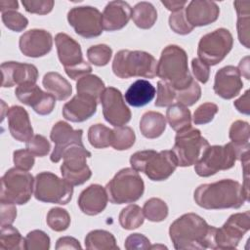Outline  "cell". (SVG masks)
<instances>
[{"label": "cell", "mask_w": 250, "mask_h": 250, "mask_svg": "<svg viewBox=\"0 0 250 250\" xmlns=\"http://www.w3.org/2000/svg\"><path fill=\"white\" fill-rule=\"evenodd\" d=\"M215 227L195 213L180 216L169 228L170 239L177 250L215 249Z\"/></svg>", "instance_id": "1"}, {"label": "cell", "mask_w": 250, "mask_h": 250, "mask_svg": "<svg viewBox=\"0 0 250 250\" xmlns=\"http://www.w3.org/2000/svg\"><path fill=\"white\" fill-rule=\"evenodd\" d=\"M195 203L207 210L238 209L249 200V191L231 179H224L197 187L193 192Z\"/></svg>", "instance_id": "2"}, {"label": "cell", "mask_w": 250, "mask_h": 250, "mask_svg": "<svg viewBox=\"0 0 250 250\" xmlns=\"http://www.w3.org/2000/svg\"><path fill=\"white\" fill-rule=\"evenodd\" d=\"M249 158V144L237 146L228 143L224 146H209L194 165V171L200 177H210L219 171L234 166L236 160Z\"/></svg>", "instance_id": "3"}, {"label": "cell", "mask_w": 250, "mask_h": 250, "mask_svg": "<svg viewBox=\"0 0 250 250\" xmlns=\"http://www.w3.org/2000/svg\"><path fill=\"white\" fill-rule=\"evenodd\" d=\"M156 75L175 90L187 88L193 80L188 65V55L178 45L166 46L157 62Z\"/></svg>", "instance_id": "4"}, {"label": "cell", "mask_w": 250, "mask_h": 250, "mask_svg": "<svg viewBox=\"0 0 250 250\" xmlns=\"http://www.w3.org/2000/svg\"><path fill=\"white\" fill-rule=\"evenodd\" d=\"M157 62L155 58L145 51L120 50L114 56L112 71L121 79L131 77L154 78L156 76Z\"/></svg>", "instance_id": "5"}, {"label": "cell", "mask_w": 250, "mask_h": 250, "mask_svg": "<svg viewBox=\"0 0 250 250\" xmlns=\"http://www.w3.org/2000/svg\"><path fill=\"white\" fill-rule=\"evenodd\" d=\"M130 164L134 170L155 182L167 180L178 166L172 150L153 149L135 152L130 157Z\"/></svg>", "instance_id": "6"}, {"label": "cell", "mask_w": 250, "mask_h": 250, "mask_svg": "<svg viewBox=\"0 0 250 250\" xmlns=\"http://www.w3.org/2000/svg\"><path fill=\"white\" fill-rule=\"evenodd\" d=\"M105 190L113 204H125L138 201L144 194L145 183L133 168H123L106 184Z\"/></svg>", "instance_id": "7"}, {"label": "cell", "mask_w": 250, "mask_h": 250, "mask_svg": "<svg viewBox=\"0 0 250 250\" xmlns=\"http://www.w3.org/2000/svg\"><path fill=\"white\" fill-rule=\"evenodd\" d=\"M58 58L64 67V71L72 80L91 73V65L83 59L80 44L66 33H58L55 36Z\"/></svg>", "instance_id": "8"}, {"label": "cell", "mask_w": 250, "mask_h": 250, "mask_svg": "<svg viewBox=\"0 0 250 250\" xmlns=\"http://www.w3.org/2000/svg\"><path fill=\"white\" fill-rule=\"evenodd\" d=\"M34 180L27 171L11 168L1 178L0 200L16 205L27 203L32 195Z\"/></svg>", "instance_id": "9"}, {"label": "cell", "mask_w": 250, "mask_h": 250, "mask_svg": "<svg viewBox=\"0 0 250 250\" xmlns=\"http://www.w3.org/2000/svg\"><path fill=\"white\" fill-rule=\"evenodd\" d=\"M207 146L209 143L200 130L190 126L177 132L172 152L178 166L188 167L198 161Z\"/></svg>", "instance_id": "10"}, {"label": "cell", "mask_w": 250, "mask_h": 250, "mask_svg": "<svg viewBox=\"0 0 250 250\" xmlns=\"http://www.w3.org/2000/svg\"><path fill=\"white\" fill-rule=\"evenodd\" d=\"M73 194V186L52 172H41L34 180V197L46 203L67 204Z\"/></svg>", "instance_id": "11"}, {"label": "cell", "mask_w": 250, "mask_h": 250, "mask_svg": "<svg viewBox=\"0 0 250 250\" xmlns=\"http://www.w3.org/2000/svg\"><path fill=\"white\" fill-rule=\"evenodd\" d=\"M233 46V38L227 28H218L203 35L197 47L198 59L207 65L220 63L230 52Z\"/></svg>", "instance_id": "12"}, {"label": "cell", "mask_w": 250, "mask_h": 250, "mask_svg": "<svg viewBox=\"0 0 250 250\" xmlns=\"http://www.w3.org/2000/svg\"><path fill=\"white\" fill-rule=\"evenodd\" d=\"M91 156V152L85 148L84 145L74 144L68 146L62 153L63 162L61 165L62 178L72 186L86 183L92 176V171L86 162V159Z\"/></svg>", "instance_id": "13"}, {"label": "cell", "mask_w": 250, "mask_h": 250, "mask_svg": "<svg viewBox=\"0 0 250 250\" xmlns=\"http://www.w3.org/2000/svg\"><path fill=\"white\" fill-rule=\"evenodd\" d=\"M250 229V212L235 213L215 231V249H234Z\"/></svg>", "instance_id": "14"}, {"label": "cell", "mask_w": 250, "mask_h": 250, "mask_svg": "<svg viewBox=\"0 0 250 250\" xmlns=\"http://www.w3.org/2000/svg\"><path fill=\"white\" fill-rule=\"evenodd\" d=\"M67 21L81 37L94 38L103 33L102 14L95 7L79 6L71 8L67 13Z\"/></svg>", "instance_id": "15"}, {"label": "cell", "mask_w": 250, "mask_h": 250, "mask_svg": "<svg viewBox=\"0 0 250 250\" xmlns=\"http://www.w3.org/2000/svg\"><path fill=\"white\" fill-rule=\"evenodd\" d=\"M104 119L112 126L119 127L131 120V110L126 105L121 92L114 87L104 88L100 97Z\"/></svg>", "instance_id": "16"}, {"label": "cell", "mask_w": 250, "mask_h": 250, "mask_svg": "<svg viewBox=\"0 0 250 250\" xmlns=\"http://www.w3.org/2000/svg\"><path fill=\"white\" fill-rule=\"evenodd\" d=\"M15 95L21 103L32 107L39 115L50 114L56 104V98L49 92L42 91L33 82H26L18 86Z\"/></svg>", "instance_id": "17"}, {"label": "cell", "mask_w": 250, "mask_h": 250, "mask_svg": "<svg viewBox=\"0 0 250 250\" xmlns=\"http://www.w3.org/2000/svg\"><path fill=\"white\" fill-rule=\"evenodd\" d=\"M83 130H74L68 123L58 121L52 128L50 139L55 144L50 159L54 163H58L62 158L63 151L71 145H83L82 142Z\"/></svg>", "instance_id": "18"}, {"label": "cell", "mask_w": 250, "mask_h": 250, "mask_svg": "<svg viewBox=\"0 0 250 250\" xmlns=\"http://www.w3.org/2000/svg\"><path fill=\"white\" fill-rule=\"evenodd\" d=\"M21 52L30 58H40L49 54L53 47L52 34L45 29H29L19 41Z\"/></svg>", "instance_id": "19"}, {"label": "cell", "mask_w": 250, "mask_h": 250, "mask_svg": "<svg viewBox=\"0 0 250 250\" xmlns=\"http://www.w3.org/2000/svg\"><path fill=\"white\" fill-rule=\"evenodd\" d=\"M2 87L10 88L26 82L36 83L38 69L34 64L19 62H5L1 64Z\"/></svg>", "instance_id": "20"}, {"label": "cell", "mask_w": 250, "mask_h": 250, "mask_svg": "<svg viewBox=\"0 0 250 250\" xmlns=\"http://www.w3.org/2000/svg\"><path fill=\"white\" fill-rule=\"evenodd\" d=\"M242 88L243 82L237 67L227 65L216 72L213 89L222 99L230 100L236 97Z\"/></svg>", "instance_id": "21"}, {"label": "cell", "mask_w": 250, "mask_h": 250, "mask_svg": "<svg viewBox=\"0 0 250 250\" xmlns=\"http://www.w3.org/2000/svg\"><path fill=\"white\" fill-rule=\"evenodd\" d=\"M185 15L191 26H205L218 20L220 8L213 1L192 0L188 4Z\"/></svg>", "instance_id": "22"}, {"label": "cell", "mask_w": 250, "mask_h": 250, "mask_svg": "<svg viewBox=\"0 0 250 250\" xmlns=\"http://www.w3.org/2000/svg\"><path fill=\"white\" fill-rule=\"evenodd\" d=\"M98 101L94 98L77 94L62 106L63 117L71 122H83L97 111Z\"/></svg>", "instance_id": "23"}, {"label": "cell", "mask_w": 250, "mask_h": 250, "mask_svg": "<svg viewBox=\"0 0 250 250\" xmlns=\"http://www.w3.org/2000/svg\"><path fill=\"white\" fill-rule=\"evenodd\" d=\"M108 197L105 188L101 185L93 184L81 191L77 203L84 214L96 216L105 209Z\"/></svg>", "instance_id": "24"}, {"label": "cell", "mask_w": 250, "mask_h": 250, "mask_svg": "<svg viewBox=\"0 0 250 250\" xmlns=\"http://www.w3.org/2000/svg\"><path fill=\"white\" fill-rule=\"evenodd\" d=\"M132 8L125 1H110L102 14L103 27L106 31L122 29L131 19Z\"/></svg>", "instance_id": "25"}, {"label": "cell", "mask_w": 250, "mask_h": 250, "mask_svg": "<svg viewBox=\"0 0 250 250\" xmlns=\"http://www.w3.org/2000/svg\"><path fill=\"white\" fill-rule=\"evenodd\" d=\"M7 120L12 137L21 143H26L33 136L28 112L20 105H13L7 109Z\"/></svg>", "instance_id": "26"}, {"label": "cell", "mask_w": 250, "mask_h": 250, "mask_svg": "<svg viewBox=\"0 0 250 250\" xmlns=\"http://www.w3.org/2000/svg\"><path fill=\"white\" fill-rule=\"evenodd\" d=\"M155 93L156 90L150 82L146 79H139L132 83L127 89L125 101L134 107L145 106L153 100Z\"/></svg>", "instance_id": "27"}, {"label": "cell", "mask_w": 250, "mask_h": 250, "mask_svg": "<svg viewBox=\"0 0 250 250\" xmlns=\"http://www.w3.org/2000/svg\"><path fill=\"white\" fill-rule=\"evenodd\" d=\"M42 84L44 88L59 101H64L72 94V86L70 83L58 72H47L43 77Z\"/></svg>", "instance_id": "28"}, {"label": "cell", "mask_w": 250, "mask_h": 250, "mask_svg": "<svg viewBox=\"0 0 250 250\" xmlns=\"http://www.w3.org/2000/svg\"><path fill=\"white\" fill-rule=\"evenodd\" d=\"M166 129V118L157 111H146L140 120V131L147 139L160 137Z\"/></svg>", "instance_id": "29"}, {"label": "cell", "mask_w": 250, "mask_h": 250, "mask_svg": "<svg viewBox=\"0 0 250 250\" xmlns=\"http://www.w3.org/2000/svg\"><path fill=\"white\" fill-rule=\"evenodd\" d=\"M131 18L139 28L148 29L154 25L157 20V12L151 3L143 1L134 6Z\"/></svg>", "instance_id": "30"}, {"label": "cell", "mask_w": 250, "mask_h": 250, "mask_svg": "<svg viewBox=\"0 0 250 250\" xmlns=\"http://www.w3.org/2000/svg\"><path fill=\"white\" fill-rule=\"evenodd\" d=\"M85 247L92 250H119L114 235L104 229H94L85 237Z\"/></svg>", "instance_id": "31"}, {"label": "cell", "mask_w": 250, "mask_h": 250, "mask_svg": "<svg viewBox=\"0 0 250 250\" xmlns=\"http://www.w3.org/2000/svg\"><path fill=\"white\" fill-rule=\"evenodd\" d=\"M166 119L170 127L176 132L191 126L190 110L178 103L168 106L166 110Z\"/></svg>", "instance_id": "32"}, {"label": "cell", "mask_w": 250, "mask_h": 250, "mask_svg": "<svg viewBox=\"0 0 250 250\" xmlns=\"http://www.w3.org/2000/svg\"><path fill=\"white\" fill-rule=\"evenodd\" d=\"M233 6L237 13V35L239 42L247 49L250 48L249 44V22H250V13L248 1H234Z\"/></svg>", "instance_id": "33"}, {"label": "cell", "mask_w": 250, "mask_h": 250, "mask_svg": "<svg viewBox=\"0 0 250 250\" xmlns=\"http://www.w3.org/2000/svg\"><path fill=\"white\" fill-rule=\"evenodd\" d=\"M77 94L88 96L100 101V97L104 90V81L95 74H87L76 82Z\"/></svg>", "instance_id": "34"}, {"label": "cell", "mask_w": 250, "mask_h": 250, "mask_svg": "<svg viewBox=\"0 0 250 250\" xmlns=\"http://www.w3.org/2000/svg\"><path fill=\"white\" fill-rule=\"evenodd\" d=\"M119 224L124 229L132 230L144 224L145 215L143 209L137 204H130L123 208L118 217Z\"/></svg>", "instance_id": "35"}, {"label": "cell", "mask_w": 250, "mask_h": 250, "mask_svg": "<svg viewBox=\"0 0 250 250\" xmlns=\"http://www.w3.org/2000/svg\"><path fill=\"white\" fill-rule=\"evenodd\" d=\"M0 248L3 250L24 249V238L12 225L1 226Z\"/></svg>", "instance_id": "36"}, {"label": "cell", "mask_w": 250, "mask_h": 250, "mask_svg": "<svg viewBox=\"0 0 250 250\" xmlns=\"http://www.w3.org/2000/svg\"><path fill=\"white\" fill-rule=\"evenodd\" d=\"M88 141L95 148H104L111 146L112 130L104 124H94L88 130Z\"/></svg>", "instance_id": "37"}, {"label": "cell", "mask_w": 250, "mask_h": 250, "mask_svg": "<svg viewBox=\"0 0 250 250\" xmlns=\"http://www.w3.org/2000/svg\"><path fill=\"white\" fill-rule=\"evenodd\" d=\"M168 206L166 202L160 198L152 197L146 200L143 207L145 217L150 222H162L168 216Z\"/></svg>", "instance_id": "38"}, {"label": "cell", "mask_w": 250, "mask_h": 250, "mask_svg": "<svg viewBox=\"0 0 250 250\" xmlns=\"http://www.w3.org/2000/svg\"><path fill=\"white\" fill-rule=\"evenodd\" d=\"M136 141L134 130L128 126L115 127L112 130L111 146L116 150L129 149Z\"/></svg>", "instance_id": "39"}, {"label": "cell", "mask_w": 250, "mask_h": 250, "mask_svg": "<svg viewBox=\"0 0 250 250\" xmlns=\"http://www.w3.org/2000/svg\"><path fill=\"white\" fill-rule=\"evenodd\" d=\"M48 227L55 231H63L70 225V216L65 209L55 207L50 209L46 219Z\"/></svg>", "instance_id": "40"}, {"label": "cell", "mask_w": 250, "mask_h": 250, "mask_svg": "<svg viewBox=\"0 0 250 250\" xmlns=\"http://www.w3.org/2000/svg\"><path fill=\"white\" fill-rule=\"evenodd\" d=\"M112 56V49L106 44H98L91 46L87 50L88 61L97 66L106 65Z\"/></svg>", "instance_id": "41"}, {"label": "cell", "mask_w": 250, "mask_h": 250, "mask_svg": "<svg viewBox=\"0 0 250 250\" xmlns=\"http://www.w3.org/2000/svg\"><path fill=\"white\" fill-rule=\"evenodd\" d=\"M49 235L40 229L29 231L24 238L25 250H48L50 249Z\"/></svg>", "instance_id": "42"}, {"label": "cell", "mask_w": 250, "mask_h": 250, "mask_svg": "<svg viewBox=\"0 0 250 250\" xmlns=\"http://www.w3.org/2000/svg\"><path fill=\"white\" fill-rule=\"evenodd\" d=\"M201 97V88L197 82H192L183 90H176L175 100L185 106L193 105Z\"/></svg>", "instance_id": "43"}, {"label": "cell", "mask_w": 250, "mask_h": 250, "mask_svg": "<svg viewBox=\"0 0 250 250\" xmlns=\"http://www.w3.org/2000/svg\"><path fill=\"white\" fill-rule=\"evenodd\" d=\"M249 123L243 120L234 121L229 128V137L231 143L237 146H244L249 144Z\"/></svg>", "instance_id": "44"}, {"label": "cell", "mask_w": 250, "mask_h": 250, "mask_svg": "<svg viewBox=\"0 0 250 250\" xmlns=\"http://www.w3.org/2000/svg\"><path fill=\"white\" fill-rule=\"evenodd\" d=\"M2 21L4 25L16 32L22 31L28 25V20L21 13L12 10L2 13Z\"/></svg>", "instance_id": "45"}, {"label": "cell", "mask_w": 250, "mask_h": 250, "mask_svg": "<svg viewBox=\"0 0 250 250\" xmlns=\"http://www.w3.org/2000/svg\"><path fill=\"white\" fill-rule=\"evenodd\" d=\"M219 107L213 103H204L200 104L193 113V123L195 125H204L211 122L217 114Z\"/></svg>", "instance_id": "46"}, {"label": "cell", "mask_w": 250, "mask_h": 250, "mask_svg": "<svg viewBox=\"0 0 250 250\" xmlns=\"http://www.w3.org/2000/svg\"><path fill=\"white\" fill-rule=\"evenodd\" d=\"M168 21H169V26L172 29V31H174L175 33L180 34V35L188 34L194 28L187 21L184 9L171 13Z\"/></svg>", "instance_id": "47"}, {"label": "cell", "mask_w": 250, "mask_h": 250, "mask_svg": "<svg viewBox=\"0 0 250 250\" xmlns=\"http://www.w3.org/2000/svg\"><path fill=\"white\" fill-rule=\"evenodd\" d=\"M176 98V90L169 85L165 81H158L157 82V95H156V101L154 103L155 106L158 107H164V106H170L173 104V102Z\"/></svg>", "instance_id": "48"}, {"label": "cell", "mask_w": 250, "mask_h": 250, "mask_svg": "<svg viewBox=\"0 0 250 250\" xmlns=\"http://www.w3.org/2000/svg\"><path fill=\"white\" fill-rule=\"evenodd\" d=\"M26 149L29 150L34 156L44 157L46 156L50 149L51 144L43 135H33L30 140L26 142Z\"/></svg>", "instance_id": "49"}, {"label": "cell", "mask_w": 250, "mask_h": 250, "mask_svg": "<svg viewBox=\"0 0 250 250\" xmlns=\"http://www.w3.org/2000/svg\"><path fill=\"white\" fill-rule=\"evenodd\" d=\"M21 4L26 12L37 15H47L54 7L53 0H22Z\"/></svg>", "instance_id": "50"}, {"label": "cell", "mask_w": 250, "mask_h": 250, "mask_svg": "<svg viewBox=\"0 0 250 250\" xmlns=\"http://www.w3.org/2000/svg\"><path fill=\"white\" fill-rule=\"evenodd\" d=\"M13 161L15 164V167L24 170V171H29L32 169L35 158L34 155L27 149H18L15 150L13 153Z\"/></svg>", "instance_id": "51"}, {"label": "cell", "mask_w": 250, "mask_h": 250, "mask_svg": "<svg viewBox=\"0 0 250 250\" xmlns=\"http://www.w3.org/2000/svg\"><path fill=\"white\" fill-rule=\"evenodd\" d=\"M149 239L142 233H132L127 236L124 247L127 250H147L150 249Z\"/></svg>", "instance_id": "52"}, {"label": "cell", "mask_w": 250, "mask_h": 250, "mask_svg": "<svg viewBox=\"0 0 250 250\" xmlns=\"http://www.w3.org/2000/svg\"><path fill=\"white\" fill-rule=\"evenodd\" d=\"M0 224L1 226L12 225L17 217L16 204L0 200Z\"/></svg>", "instance_id": "53"}, {"label": "cell", "mask_w": 250, "mask_h": 250, "mask_svg": "<svg viewBox=\"0 0 250 250\" xmlns=\"http://www.w3.org/2000/svg\"><path fill=\"white\" fill-rule=\"evenodd\" d=\"M191 67L193 75L199 82L205 84L209 80L210 69L209 65H207L205 62L200 61L198 58H195L191 61Z\"/></svg>", "instance_id": "54"}, {"label": "cell", "mask_w": 250, "mask_h": 250, "mask_svg": "<svg viewBox=\"0 0 250 250\" xmlns=\"http://www.w3.org/2000/svg\"><path fill=\"white\" fill-rule=\"evenodd\" d=\"M57 250L60 249H81L79 241L72 236H62L57 240L56 247Z\"/></svg>", "instance_id": "55"}, {"label": "cell", "mask_w": 250, "mask_h": 250, "mask_svg": "<svg viewBox=\"0 0 250 250\" xmlns=\"http://www.w3.org/2000/svg\"><path fill=\"white\" fill-rule=\"evenodd\" d=\"M249 90H246L245 93L237 100H235L233 102V105L235 106V108L246 115H249L250 113V106H249Z\"/></svg>", "instance_id": "56"}, {"label": "cell", "mask_w": 250, "mask_h": 250, "mask_svg": "<svg viewBox=\"0 0 250 250\" xmlns=\"http://www.w3.org/2000/svg\"><path fill=\"white\" fill-rule=\"evenodd\" d=\"M161 3L166 7L167 10L173 12H177L183 10L187 4L186 0H162Z\"/></svg>", "instance_id": "57"}, {"label": "cell", "mask_w": 250, "mask_h": 250, "mask_svg": "<svg viewBox=\"0 0 250 250\" xmlns=\"http://www.w3.org/2000/svg\"><path fill=\"white\" fill-rule=\"evenodd\" d=\"M237 69H238L240 75H243L247 80L250 79V75H249V71H250V69H249V57L248 56L244 57L239 62Z\"/></svg>", "instance_id": "58"}, {"label": "cell", "mask_w": 250, "mask_h": 250, "mask_svg": "<svg viewBox=\"0 0 250 250\" xmlns=\"http://www.w3.org/2000/svg\"><path fill=\"white\" fill-rule=\"evenodd\" d=\"M19 8V3L17 0H1L0 1V11L2 13L7 11L15 10L17 11Z\"/></svg>", "instance_id": "59"}]
</instances>
